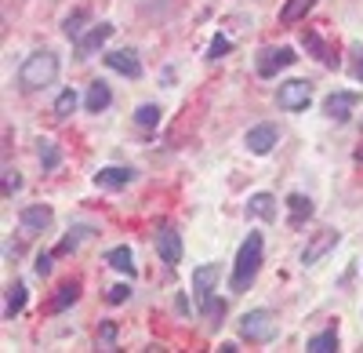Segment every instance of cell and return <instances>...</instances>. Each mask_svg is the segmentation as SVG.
<instances>
[{
  "mask_svg": "<svg viewBox=\"0 0 363 353\" xmlns=\"http://www.w3.org/2000/svg\"><path fill=\"white\" fill-rule=\"evenodd\" d=\"M109 37H113V26H109V22H99V26H91L87 33H84V37L77 40V58H91V55H95V51H99V48H102V44H106Z\"/></svg>",
  "mask_w": 363,
  "mask_h": 353,
  "instance_id": "8fae6325",
  "label": "cell"
},
{
  "mask_svg": "<svg viewBox=\"0 0 363 353\" xmlns=\"http://www.w3.org/2000/svg\"><path fill=\"white\" fill-rule=\"evenodd\" d=\"M356 102H359L356 92H330L323 99V113L330 116V121H349V113L356 109Z\"/></svg>",
  "mask_w": 363,
  "mask_h": 353,
  "instance_id": "30bf717a",
  "label": "cell"
},
{
  "mask_svg": "<svg viewBox=\"0 0 363 353\" xmlns=\"http://www.w3.org/2000/svg\"><path fill=\"white\" fill-rule=\"evenodd\" d=\"M247 215L262 219V222H277V197H272V193H255L247 200Z\"/></svg>",
  "mask_w": 363,
  "mask_h": 353,
  "instance_id": "9a60e30c",
  "label": "cell"
},
{
  "mask_svg": "<svg viewBox=\"0 0 363 353\" xmlns=\"http://www.w3.org/2000/svg\"><path fill=\"white\" fill-rule=\"evenodd\" d=\"M157 255L167 262V266H178V262H182V237H178V229L164 226L157 233Z\"/></svg>",
  "mask_w": 363,
  "mask_h": 353,
  "instance_id": "4fadbf2b",
  "label": "cell"
},
{
  "mask_svg": "<svg viewBox=\"0 0 363 353\" xmlns=\"http://www.w3.org/2000/svg\"><path fill=\"white\" fill-rule=\"evenodd\" d=\"M247 150L251 153H258V157H265V153H272L277 150V142H280V131H277V124H255L251 131H247Z\"/></svg>",
  "mask_w": 363,
  "mask_h": 353,
  "instance_id": "ba28073f",
  "label": "cell"
},
{
  "mask_svg": "<svg viewBox=\"0 0 363 353\" xmlns=\"http://www.w3.org/2000/svg\"><path fill=\"white\" fill-rule=\"evenodd\" d=\"M18 190H22V175H18L15 168H4V197L11 200Z\"/></svg>",
  "mask_w": 363,
  "mask_h": 353,
  "instance_id": "f1b7e54d",
  "label": "cell"
},
{
  "mask_svg": "<svg viewBox=\"0 0 363 353\" xmlns=\"http://www.w3.org/2000/svg\"><path fill=\"white\" fill-rule=\"evenodd\" d=\"M109 266L116 270V273H128V277H135V251L128 248V244H120V248H113L109 255Z\"/></svg>",
  "mask_w": 363,
  "mask_h": 353,
  "instance_id": "ffe728a7",
  "label": "cell"
},
{
  "mask_svg": "<svg viewBox=\"0 0 363 353\" xmlns=\"http://www.w3.org/2000/svg\"><path fill=\"white\" fill-rule=\"evenodd\" d=\"M84 22H87V11L80 8V11H73V15H66V22H62V33L77 44L80 37H84Z\"/></svg>",
  "mask_w": 363,
  "mask_h": 353,
  "instance_id": "d4e9b609",
  "label": "cell"
},
{
  "mask_svg": "<svg viewBox=\"0 0 363 353\" xmlns=\"http://www.w3.org/2000/svg\"><path fill=\"white\" fill-rule=\"evenodd\" d=\"M287 222L291 226H301V222H306V219H313V200L306 197V193H291L287 197Z\"/></svg>",
  "mask_w": 363,
  "mask_h": 353,
  "instance_id": "ac0fdd59",
  "label": "cell"
},
{
  "mask_svg": "<svg viewBox=\"0 0 363 353\" xmlns=\"http://www.w3.org/2000/svg\"><path fill=\"white\" fill-rule=\"evenodd\" d=\"M301 44H306V51H313V58H320L323 66H338V55L323 44V37L316 33V29H306V33H301Z\"/></svg>",
  "mask_w": 363,
  "mask_h": 353,
  "instance_id": "5bb4252c",
  "label": "cell"
},
{
  "mask_svg": "<svg viewBox=\"0 0 363 353\" xmlns=\"http://www.w3.org/2000/svg\"><path fill=\"white\" fill-rule=\"evenodd\" d=\"M218 277H222V270L215 266V262H203V266L193 270V295H196V306H200V310H207L211 299H215Z\"/></svg>",
  "mask_w": 363,
  "mask_h": 353,
  "instance_id": "8992f818",
  "label": "cell"
},
{
  "mask_svg": "<svg viewBox=\"0 0 363 353\" xmlns=\"http://www.w3.org/2000/svg\"><path fill=\"white\" fill-rule=\"evenodd\" d=\"M338 244V229H316L313 233V241L301 248V266H316V262Z\"/></svg>",
  "mask_w": 363,
  "mask_h": 353,
  "instance_id": "52a82bcc",
  "label": "cell"
},
{
  "mask_svg": "<svg viewBox=\"0 0 363 353\" xmlns=\"http://www.w3.org/2000/svg\"><path fill=\"white\" fill-rule=\"evenodd\" d=\"M306 349H309V353H335V349H338V332L330 328V332H320V335H313Z\"/></svg>",
  "mask_w": 363,
  "mask_h": 353,
  "instance_id": "cb8c5ba5",
  "label": "cell"
},
{
  "mask_svg": "<svg viewBox=\"0 0 363 353\" xmlns=\"http://www.w3.org/2000/svg\"><path fill=\"white\" fill-rule=\"evenodd\" d=\"M87 233H91L87 226H77V233H66V237L58 241V248H55V259H58V255H69V251H77V244L87 237Z\"/></svg>",
  "mask_w": 363,
  "mask_h": 353,
  "instance_id": "4316f807",
  "label": "cell"
},
{
  "mask_svg": "<svg viewBox=\"0 0 363 353\" xmlns=\"http://www.w3.org/2000/svg\"><path fill=\"white\" fill-rule=\"evenodd\" d=\"M272 332H277V317L269 310H251L240 317V335L251 342H265V339H272Z\"/></svg>",
  "mask_w": 363,
  "mask_h": 353,
  "instance_id": "277c9868",
  "label": "cell"
},
{
  "mask_svg": "<svg viewBox=\"0 0 363 353\" xmlns=\"http://www.w3.org/2000/svg\"><path fill=\"white\" fill-rule=\"evenodd\" d=\"M51 259H55V251H40V255H37L33 270H37L40 277H48V273H51Z\"/></svg>",
  "mask_w": 363,
  "mask_h": 353,
  "instance_id": "d6a6232c",
  "label": "cell"
},
{
  "mask_svg": "<svg viewBox=\"0 0 363 353\" xmlns=\"http://www.w3.org/2000/svg\"><path fill=\"white\" fill-rule=\"evenodd\" d=\"M135 124H138V128H157V124H160V106L142 102V106L135 109Z\"/></svg>",
  "mask_w": 363,
  "mask_h": 353,
  "instance_id": "484cf974",
  "label": "cell"
},
{
  "mask_svg": "<svg viewBox=\"0 0 363 353\" xmlns=\"http://www.w3.org/2000/svg\"><path fill=\"white\" fill-rule=\"evenodd\" d=\"M207 317H211V325H215V328H218V325H222V320H225V303H222V299H218V303H215V299H211V306H207Z\"/></svg>",
  "mask_w": 363,
  "mask_h": 353,
  "instance_id": "4dcf8cb0",
  "label": "cell"
},
{
  "mask_svg": "<svg viewBox=\"0 0 363 353\" xmlns=\"http://www.w3.org/2000/svg\"><path fill=\"white\" fill-rule=\"evenodd\" d=\"M262 248H265L262 233H247V241L240 244L236 262H233V277H229V288L233 291H247V284L255 281V273L262 266Z\"/></svg>",
  "mask_w": 363,
  "mask_h": 353,
  "instance_id": "6da1fadb",
  "label": "cell"
},
{
  "mask_svg": "<svg viewBox=\"0 0 363 353\" xmlns=\"http://www.w3.org/2000/svg\"><path fill=\"white\" fill-rule=\"evenodd\" d=\"M313 102V84L309 80H287L280 84V92H277V106L287 109V113H306Z\"/></svg>",
  "mask_w": 363,
  "mask_h": 353,
  "instance_id": "3957f363",
  "label": "cell"
},
{
  "mask_svg": "<svg viewBox=\"0 0 363 353\" xmlns=\"http://www.w3.org/2000/svg\"><path fill=\"white\" fill-rule=\"evenodd\" d=\"M313 8H316V0H287L284 11H280V22H284V26H294V22L306 18Z\"/></svg>",
  "mask_w": 363,
  "mask_h": 353,
  "instance_id": "44dd1931",
  "label": "cell"
},
{
  "mask_svg": "<svg viewBox=\"0 0 363 353\" xmlns=\"http://www.w3.org/2000/svg\"><path fill=\"white\" fill-rule=\"evenodd\" d=\"M77 299H80V281H66V284H58L55 299H51V313H66Z\"/></svg>",
  "mask_w": 363,
  "mask_h": 353,
  "instance_id": "d6986e66",
  "label": "cell"
},
{
  "mask_svg": "<svg viewBox=\"0 0 363 353\" xmlns=\"http://www.w3.org/2000/svg\"><path fill=\"white\" fill-rule=\"evenodd\" d=\"M99 342H106V346L113 349V342H116V325H102V328H99Z\"/></svg>",
  "mask_w": 363,
  "mask_h": 353,
  "instance_id": "836d02e7",
  "label": "cell"
},
{
  "mask_svg": "<svg viewBox=\"0 0 363 353\" xmlns=\"http://www.w3.org/2000/svg\"><path fill=\"white\" fill-rule=\"evenodd\" d=\"M106 299H109L113 306H120V303H128V299H131V284H113V288L106 291Z\"/></svg>",
  "mask_w": 363,
  "mask_h": 353,
  "instance_id": "f546056e",
  "label": "cell"
},
{
  "mask_svg": "<svg viewBox=\"0 0 363 353\" xmlns=\"http://www.w3.org/2000/svg\"><path fill=\"white\" fill-rule=\"evenodd\" d=\"M294 63H298L294 48H262V51L255 55L258 77H277L280 70H287V66H294Z\"/></svg>",
  "mask_w": 363,
  "mask_h": 353,
  "instance_id": "5b68a950",
  "label": "cell"
},
{
  "mask_svg": "<svg viewBox=\"0 0 363 353\" xmlns=\"http://www.w3.org/2000/svg\"><path fill=\"white\" fill-rule=\"evenodd\" d=\"M109 102H113V92H109L106 80H95L87 87V99H84L87 113H102V109H109Z\"/></svg>",
  "mask_w": 363,
  "mask_h": 353,
  "instance_id": "e0dca14e",
  "label": "cell"
},
{
  "mask_svg": "<svg viewBox=\"0 0 363 353\" xmlns=\"http://www.w3.org/2000/svg\"><path fill=\"white\" fill-rule=\"evenodd\" d=\"M352 77H356V80H359V84H363V58H359V63H356V66H352Z\"/></svg>",
  "mask_w": 363,
  "mask_h": 353,
  "instance_id": "e575fe53",
  "label": "cell"
},
{
  "mask_svg": "<svg viewBox=\"0 0 363 353\" xmlns=\"http://www.w3.org/2000/svg\"><path fill=\"white\" fill-rule=\"evenodd\" d=\"M26 299H29L26 284H22V281H15V284L8 288V299H4V317H18V313L26 310Z\"/></svg>",
  "mask_w": 363,
  "mask_h": 353,
  "instance_id": "7402d4cb",
  "label": "cell"
},
{
  "mask_svg": "<svg viewBox=\"0 0 363 353\" xmlns=\"http://www.w3.org/2000/svg\"><path fill=\"white\" fill-rule=\"evenodd\" d=\"M51 219H55L51 208H44V204H29V208H22V215H18V226L29 233V237H37V233H44L51 226Z\"/></svg>",
  "mask_w": 363,
  "mask_h": 353,
  "instance_id": "9c48e42d",
  "label": "cell"
},
{
  "mask_svg": "<svg viewBox=\"0 0 363 353\" xmlns=\"http://www.w3.org/2000/svg\"><path fill=\"white\" fill-rule=\"evenodd\" d=\"M131 179H135L131 168H102V171L95 175V183H99L102 190H124Z\"/></svg>",
  "mask_w": 363,
  "mask_h": 353,
  "instance_id": "2e32d148",
  "label": "cell"
},
{
  "mask_svg": "<svg viewBox=\"0 0 363 353\" xmlns=\"http://www.w3.org/2000/svg\"><path fill=\"white\" fill-rule=\"evenodd\" d=\"M77 102H80V99H77V92H73V87H66V92L55 99V116H69V113L77 109Z\"/></svg>",
  "mask_w": 363,
  "mask_h": 353,
  "instance_id": "83f0119b",
  "label": "cell"
},
{
  "mask_svg": "<svg viewBox=\"0 0 363 353\" xmlns=\"http://www.w3.org/2000/svg\"><path fill=\"white\" fill-rule=\"evenodd\" d=\"M37 157H40L44 171H55L58 164H62V153H58V146H55L51 139H40V142H37Z\"/></svg>",
  "mask_w": 363,
  "mask_h": 353,
  "instance_id": "603a6c76",
  "label": "cell"
},
{
  "mask_svg": "<svg viewBox=\"0 0 363 353\" xmlns=\"http://www.w3.org/2000/svg\"><path fill=\"white\" fill-rule=\"evenodd\" d=\"M102 63H106L109 70H116L120 77H131V80L142 77V63H138L135 51H109V55H102Z\"/></svg>",
  "mask_w": 363,
  "mask_h": 353,
  "instance_id": "7c38bea8",
  "label": "cell"
},
{
  "mask_svg": "<svg viewBox=\"0 0 363 353\" xmlns=\"http://www.w3.org/2000/svg\"><path fill=\"white\" fill-rule=\"evenodd\" d=\"M55 77H58V55L55 51H33L18 70V84L26 92H37V87L55 84Z\"/></svg>",
  "mask_w": 363,
  "mask_h": 353,
  "instance_id": "7a4b0ae2",
  "label": "cell"
},
{
  "mask_svg": "<svg viewBox=\"0 0 363 353\" xmlns=\"http://www.w3.org/2000/svg\"><path fill=\"white\" fill-rule=\"evenodd\" d=\"M229 48H233V44H229V37H215V40H211V51H207V58H222Z\"/></svg>",
  "mask_w": 363,
  "mask_h": 353,
  "instance_id": "1f68e13d",
  "label": "cell"
}]
</instances>
